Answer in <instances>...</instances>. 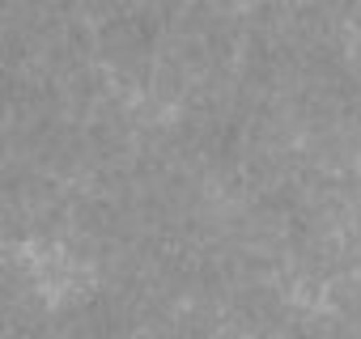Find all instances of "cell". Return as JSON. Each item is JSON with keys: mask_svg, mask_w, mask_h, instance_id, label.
I'll return each mask as SVG.
<instances>
[{"mask_svg": "<svg viewBox=\"0 0 361 339\" xmlns=\"http://www.w3.org/2000/svg\"><path fill=\"white\" fill-rule=\"evenodd\" d=\"M276 339H348V335L336 331V326H293V331H285Z\"/></svg>", "mask_w": 361, "mask_h": 339, "instance_id": "1", "label": "cell"}]
</instances>
